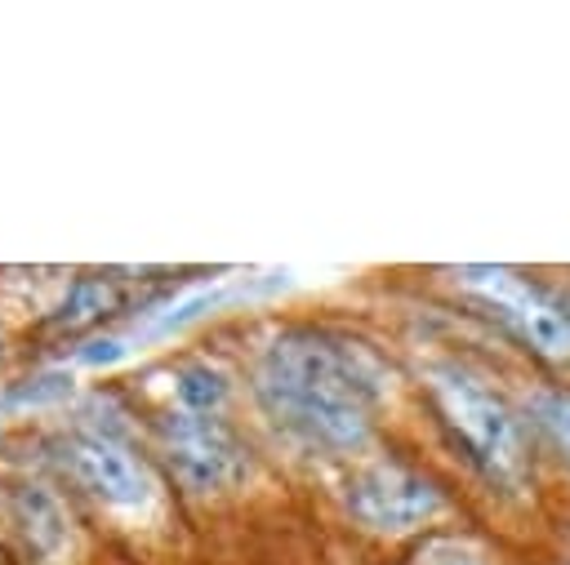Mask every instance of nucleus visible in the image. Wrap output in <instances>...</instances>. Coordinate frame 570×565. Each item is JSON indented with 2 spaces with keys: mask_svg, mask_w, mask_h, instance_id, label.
I'll use <instances>...</instances> for the list:
<instances>
[{
  "mask_svg": "<svg viewBox=\"0 0 570 565\" xmlns=\"http://www.w3.org/2000/svg\"><path fill=\"white\" fill-rule=\"evenodd\" d=\"M116 303H120V289H116L107 276H85V280L71 285L67 303L58 307V316H53L49 325H53V329H80V325L107 316Z\"/></svg>",
  "mask_w": 570,
  "mask_h": 565,
  "instance_id": "9",
  "label": "nucleus"
},
{
  "mask_svg": "<svg viewBox=\"0 0 570 565\" xmlns=\"http://www.w3.org/2000/svg\"><path fill=\"white\" fill-rule=\"evenodd\" d=\"M62 463L67 472L102 503H116V507H138L147 503L151 494V480H147V467L142 458L111 440V436H98V432H85V436H71L67 449H62Z\"/></svg>",
  "mask_w": 570,
  "mask_h": 565,
  "instance_id": "8",
  "label": "nucleus"
},
{
  "mask_svg": "<svg viewBox=\"0 0 570 565\" xmlns=\"http://www.w3.org/2000/svg\"><path fill=\"white\" fill-rule=\"evenodd\" d=\"M557 276H561V289H566V303H570V267H561Z\"/></svg>",
  "mask_w": 570,
  "mask_h": 565,
  "instance_id": "12",
  "label": "nucleus"
},
{
  "mask_svg": "<svg viewBox=\"0 0 570 565\" xmlns=\"http://www.w3.org/2000/svg\"><path fill=\"white\" fill-rule=\"evenodd\" d=\"M459 507L463 494L445 476L401 454H370L343 476V512L365 534L419 538L436 525H450V512Z\"/></svg>",
  "mask_w": 570,
  "mask_h": 565,
  "instance_id": "4",
  "label": "nucleus"
},
{
  "mask_svg": "<svg viewBox=\"0 0 570 565\" xmlns=\"http://www.w3.org/2000/svg\"><path fill=\"white\" fill-rule=\"evenodd\" d=\"M419 387L463 472L499 507L530 512V521L543 525L548 489L517 396V374L508 378L494 365L463 351H436L419 365Z\"/></svg>",
  "mask_w": 570,
  "mask_h": 565,
  "instance_id": "2",
  "label": "nucleus"
},
{
  "mask_svg": "<svg viewBox=\"0 0 570 565\" xmlns=\"http://www.w3.org/2000/svg\"><path fill=\"white\" fill-rule=\"evenodd\" d=\"M459 303L494 329V338L521 356V369L570 378V303L557 271L508 267V262H468L445 271Z\"/></svg>",
  "mask_w": 570,
  "mask_h": 565,
  "instance_id": "3",
  "label": "nucleus"
},
{
  "mask_svg": "<svg viewBox=\"0 0 570 565\" xmlns=\"http://www.w3.org/2000/svg\"><path fill=\"white\" fill-rule=\"evenodd\" d=\"M543 565H570V503H552L534 534Z\"/></svg>",
  "mask_w": 570,
  "mask_h": 565,
  "instance_id": "11",
  "label": "nucleus"
},
{
  "mask_svg": "<svg viewBox=\"0 0 570 565\" xmlns=\"http://www.w3.org/2000/svg\"><path fill=\"white\" fill-rule=\"evenodd\" d=\"M174 391H178V405L187 414H218V405L227 400V374L196 360V365H183L178 378H174Z\"/></svg>",
  "mask_w": 570,
  "mask_h": 565,
  "instance_id": "10",
  "label": "nucleus"
},
{
  "mask_svg": "<svg viewBox=\"0 0 570 565\" xmlns=\"http://www.w3.org/2000/svg\"><path fill=\"white\" fill-rule=\"evenodd\" d=\"M160 454L174 480L191 494L236 489L249 476V445L218 414H165L160 418Z\"/></svg>",
  "mask_w": 570,
  "mask_h": 565,
  "instance_id": "5",
  "label": "nucleus"
},
{
  "mask_svg": "<svg viewBox=\"0 0 570 565\" xmlns=\"http://www.w3.org/2000/svg\"><path fill=\"white\" fill-rule=\"evenodd\" d=\"M517 396L530 423L539 476L552 503H570V378H548L534 369L517 374Z\"/></svg>",
  "mask_w": 570,
  "mask_h": 565,
  "instance_id": "6",
  "label": "nucleus"
},
{
  "mask_svg": "<svg viewBox=\"0 0 570 565\" xmlns=\"http://www.w3.org/2000/svg\"><path fill=\"white\" fill-rule=\"evenodd\" d=\"M401 565H543L534 538H521L503 525H436L419 534Z\"/></svg>",
  "mask_w": 570,
  "mask_h": 565,
  "instance_id": "7",
  "label": "nucleus"
},
{
  "mask_svg": "<svg viewBox=\"0 0 570 565\" xmlns=\"http://www.w3.org/2000/svg\"><path fill=\"white\" fill-rule=\"evenodd\" d=\"M254 400L303 449L352 458L379 432L383 365L370 347L321 325L281 329L254 360Z\"/></svg>",
  "mask_w": 570,
  "mask_h": 565,
  "instance_id": "1",
  "label": "nucleus"
}]
</instances>
